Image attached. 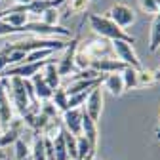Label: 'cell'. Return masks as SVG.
I'll return each mask as SVG.
<instances>
[{
    "label": "cell",
    "instance_id": "d6a6232c",
    "mask_svg": "<svg viewBox=\"0 0 160 160\" xmlns=\"http://www.w3.org/2000/svg\"><path fill=\"white\" fill-rule=\"evenodd\" d=\"M25 160H31V156H29V158H25Z\"/></svg>",
    "mask_w": 160,
    "mask_h": 160
},
{
    "label": "cell",
    "instance_id": "7a4b0ae2",
    "mask_svg": "<svg viewBox=\"0 0 160 160\" xmlns=\"http://www.w3.org/2000/svg\"><path fill=\"white\" fill-rule=\"evenodd\" d=\"M0 84L6 92L12 93V105L13 109L19 112V116H23L27 111H31V99L27 95V88H25V78L19 76H10V78H0Z\"/></svg>",
    "mask_w": 160,
    "mask_h": 160
},
{
    "label": "cell",
    "instance_id": "30bf717a",
    "mask_svg": "<svg viewBox=\"0 0 160 160\" xmlns=\"http://www.w3.org/2000/svg\"><path fill=\"white\" fill-rule=\"evenodd\" d=\"M82 135L88 139V143H90V158H93L95 151H97V124L93 122V120L82 111Z\"/></svg>",
    "mask_w": 160,
    "mask_h": 160
},
{
    "label": "cell",
    "instance_id": "ffe728a7",
    "mask_svg": "<svg viewBox=\"0 0 160 160\" xmlns=\"http://www.w3.org/2000/svg\"><path fill=\"white\" fill-rule=\"evenodd\" d=\"M61 135H63V139H65V147H67L69 160H76V156H78V151H76V137H74L71 132H67L65 128H61Z\"/></svg>",
    "mask_w": 160,
    "mask_h": 160
},
{
    "label": "cell",
    "instance_id": "1f68e13d",
    "mask_svg": "<svg viewBox=\"0 0 160 160\" xmlns=\"http://www.w3.org/2000/svg\"><path fill=\"white\" fill-rule=\"evenodd\" d=\"M154 72H156V78L160 80V67H156V69H154Z\"/></svg>",
    "mask_w": 160,
    "mask_h": 160
},
{
    "label": "cell",
    "instance_id": "6da1fadb",
    "mask_svg": "<svg viewBox=\"0 0 160 160\" xmlns=\"http://www.w3.org/2000/svg\"><path fill=\"white\" fill-rule=\"evenodd\" d=\"M88 21L92 25V29L101 36L105 40H111V42H114V40H124V42H130L133 44L135 42V36L128 34L124 29H120L112 19L109 15H99V13H88Z\"/></svg>",
    "mask_w": 160,
    "mask_h": 160
},
{
    "label": "cell",
    "instance_id": "f546056e",
    "mask_svg": "<svg viewBox=\"0 0 160 160\" xmlns=\"http://www.w3.org/2000/svg\"><path fill=\"white\" fill-rule=\"evenodd\" d=\"M15 2L19 4V6H27V4H31L32 0H15Z\"/></svg>",
    "mask_w": 160,
    "mask_h": 160
},
{
    "label": "cell",
    "instance_id": "836d02e7",
    "mask_svg": "<svg viewBox=\"0 0 160 160\" xmlns=\"http://www.w3.org/2000/svg\"><path fill=\"white\" fill-rule=\"evenodd\" d=\"M92 160H95V158H92Z\"/></svg>",
    "mask_w": 160,
    "mask_h": 160
},
{
    "label": "cell",
    "instance_id": "603a6c76",
    "mask_svg": "<svg viewBox=\"0 0 160 160\" xmlns=\"http://www.w3.org/2000/svg\"><path fill=\"white\" fill-rule=\"evenodd\" d=\"M76 151H78L76 160H86V158H90V143H88V139L84 135H78L76 137Z\"/></svg>",
    "mask_w": 160,
    "mask_h": 160
},
{
    "label": "cell",
    "instance_id": "44dd1931",
    "mask_svg": "<svg viewBox=\"0 0 160 160\" xmlns=\"http://www.w3.org/2000/svg\"><path fill=\"white\" fill-rule=\"evenodd\" d=\"M137 71L139 69H133V67H126L122 72V80H124V86H126V90H133V88H137Z\"/></svg>",
    "mask_w": 160,
    "mask_h": 160
},
{
    "label": "cell",
    "instance_id": "52a82bcc",
    "mask_svg": "<svg viewBox=\"0 0 160 160\" xmlns=\"http://www.w3.org/2000/svg\"><path fill=\"white\" fill-rule=\"evenodd\" d=\"M109 17L120 27V29H126L130 25H133L135 21V12L128 6V4H122V2H116L111 10H109Z\"/></svg>",
    "mask_w": 160,
    "mask_h": 160
},
{
    "label": "cell",
    "instance_id": "d4e9b609",
    "mask_svg": "<svg viewBox=\"0 0 160 160\" xmlns=\"http://www.w3.org/2000/svg\"><path fill=\"white\" fill-rule=\"evenodd\" d=\"M40 17H42L40 21L46 23V25H57V21H59V10L57 8H50V10H46Z\"/></svg>",
    "mask_w": 160,
    "mask_h": 160
},
{
    "label": "cell",
    "instance_id": "e575fe53",
    "mask_svg": "<svg viewBox=\"0 0 160 160\" xmlns=\"http://www.w3.org/2000/svg\"><path fill=\"white\" fill-rule=\"evenodd\" d=\"M0 2H2V0H0Z\"/></svg>",
    "mask_w": 160,
    "mask_h": 160
},
{
    "label": "cell",
    "instance_id": "ac0fdd59",
    "mask_svg": "<svg viewBox=\"0 0 160 160\" xmlns=\"http://www.w3.org/2000/svg\"><path fill=\"white\" fill-rule=\"evenodd\" d=\"M52 145H53V160H69L67 154V147H65V139L59 132L53 139H52Z\"/></svg>",
    "mask_w": 160,
    "mask_h": 160
},
{
    "label": "cell",
    "instance_id": "277c9868",
    "mask_svg": "<svg viewBox=\"0 0 160 160\" xmlns=\"http://www.w3.org/2000/svg\"><path fill=\"white\" fill-rule=\"evenodd\" d=\"M80 52H84L92 61H97V59H111L114 57V50H112V42L111 40H90V42H84L82 48H78Z\"/></svg>",
    "mask_w": 160,
    "mask_h": 160
},
{
    "label": "cell",
    "instance_id": "8992f818",
    "mask_svg": "<svg viewBox=\"0 0 160 160\" xmlns=\"http://www.w3.org/2000/svg\"><path fill=\"white\" fill-rule=\"evenodd\" d=\"M101 111H103V88L97 86L88 93V99L84 103V112L97 124L101 118Z\"/></svg>",
    "mask_w": 160,
    "mask_h": 160
},
{
    "label": "cell",
    "instance_id": "2e32d148",
    "mask_svg": "<svg viewBox=\"0 0 160 160\" xmlns=\"http://www.w3.org/2000/svg\"><path fill=\"white\" fill-rule=\"evenodd\" d=\"M158 82L156 78V72L154 69H139L137 71V88H147V86H152Z\"/></svg>",
    "mask_w": 160,
    "mask_h": 160
},
{
    "label": "cell",
    "instance_id": "484cf974",
    "mask_svg": "<svg viewBox=\"0 0 160 160\" xmlns=\"http://www.w3.org/2000/svg\"><path fill=\"white\" fill-rule=\"evenodd\" d=\"M88 93L90 92H82V93H74V95H69V109H80L86 99H88Z\"/></svg>",
    "mask_w": 160,
    "mask_h": 160
},
{
    "label": "cell",
    "instance_id": "4fadbf2b",
    "mask_svg": "<svg viewBox=\"0 0 160 160\" xmlns=\"http://www.w3.org/2000/svg\"><path fill=\"white\" fill-rule=\"evenodd\" d=\"M31 84H32V88H34L36 99H40V101H50V99H52L53 90L46 84V80H44L42 72H36V74L31 78Z\"/></svg>",
    "mask_w": 160,
    "mask_h": 160
},
{
    "label": "cell",
    "instance_id": "5b68a950",
    "mask_svg": "<svg viewBox=\"0 0 160 160\" xmlns=\"http://www.w3.org/2000/svg\"><path fill=\"white\" fill-rule=\"evenodd\" d=\"M112 50H114V57L118 61H122V63H126L128 67H133V69H141V61L137 59V53H135V50H133V46L130 42L114 40Z\"/></svg>",
    "mask_w": 160,
    "mask_h": 160
},
{
    "label": "cell",
    "instance_id": "cb8c5ba5",
    "mask_svg": "<svg viewBox=\"0 0 160 160\" xmlns=\"http://www.w3.org/2000/svg\"><path fill=\"white\" fill-rule=\"evenodd\" d=\"M67 6H69V13H86L90 0H67Z\"/></svg>",
    "mask_w": 160,
    "mask_h": 160
},
{
    "label": "cell",
    "instance_id": "e0dca14e",
    "mask_svg": "<svg viewBox=\"0 0 160 160\" xmlns=\"http://www.w3.org/2000/svg\"><path fill=\"white\" fill-rule=\"evenodd\" d=\"M50 101L55 105L57 111H61V112L69 111V95H67L65 88H57V90H53V95H52Z\"/></svg>",
    "mask_w": 160,
    "mask_h": 160
},
{
    "label": "cell",
    "instance_id": "4dcf8cb0",
    "mask_svg": "<svg viewBox=\"0 0 160 160\" xmlns=\"http://www.w3.org/2000/svg\"><path fill=\"white\" fill-rule=\"evenodd\" d=\"M156 139L160 141V122H158V128H156Z\"/></svg>",
    "mask_w": 160,
    "mask_h": 160
},
{
    "label": "cell",
    "instance_id": "9c48e42d",
    "mask_svg": "<svg viewBox=\"0 0 160 160\" xmlns=\"http://www.w3.org/2000/svg\"><path fill=\"white\" fill-rule=\"evenodd\" d=\"M63 128L71 132L74 137L82 135V111L80 109H69L63 112Z\"/></svg>",
    "mask_w": 160,
    "mask_h": 160
},
{
    "label": "cell",
    "instance_id": "7c38bea8",
    "mask_svg": "<svg viewBox=\"0 0 160 160\" xmlns=\"http://www.w3.org/2000/svg\"><path fill=\"white\" fill-rule=\"evenodd\" d=\"M101 88L107 90L114 97H120V95L126 92V86H124V80H122V74H120V72L105 74L103 76V82H101Z\"/></svg>",
    "mask_w": 160,
    "mask_h": 160
},
{
    "label": "cell",
    "instance_id": "7402d4cb",
    "mask_svg": "<svg viewBox=\"0 0 160 160\" xmlns=\"http://www.w3.org/2000/svg\"><path fill=\"white\" fill-rule=\"evenodd\" d=\"M31 156V147L23 141L21 137L17 139V141L13 143V158L15 160H25V158H29Z\"/></svg>",
    "mask_w": 160,
    "mask_h": 160
},
{
    "label": "cell",
    "instance_id": "83f0119b",
    "mask_svg": "<svg viewBox=\"0 0 160 160\" xmlns=\"http://www.w3.org/2000/svg\"><path fill=\"white\" fill-rule=\"evenodd\" d=\"M40 112L42 114H46L48 118H57V109H55V105L52 103V101H44L42 105H40Z\"/></svg>",
    "mask_w": 160,
    "mask_h": 160
},
{
    "label": "cell",
    "instance_id": "4316f807",
    "mask_svg": "<svg viewBox=\"0 0 160 160\" xmlns=\"http://www.w3.org/2000/svg\"><path fill=\"white\" fill-rule=\"evenodd\" d=\"M139 8H141L145 13H151V15H156L158 13L156 0H139Z\"/></svg>",
    "mask_w": 160,
    "mask_h": 160
},
{
    "label": "cell",
    "instance_id": "9a60e30c",
    "mask_svg": "<svg viewBox=\"0 0 160 160\" xmlns=\"http://www.w3.org/2000/svg\"><path fill=\"white\" fill-rule=\"evenodd\" d=\"M160 48V13L154 15L151 23V32H149V52L154 53Z\"/></svg>",
    "mask_w": 160,
    "mask_h": 160
},
{
    "label": "cell",
    "instance_id": "8fae6325",
    "mask_svg": "<svg viewBox=\"0 0 160 160\" xmlns=\"http://www.w3.org/2000/svg\"><path fill=\"white\" fill-rule=\"evenodd\" d=\"M12 120H13V105L10 101L8 92L2 88V84H0V128L8 130Z\"/></svg>",
    "mask_w": 160,
    "mask_h": 160
},
{
    "label": "cell",
    "instance_id": "5bb4252c",
    "mask_svg": "<svg viewBox=\"0 0 160 160\" xmlns=\"http://www.w3.org/2000/svg\"><path fill=\"white\" fill-rule=\"evenodd\" d=\"M42 76H44L46 84H48L52 90H57V88H59V80H61V76H59V72H57V65H55L53 61H48V63L44 65V69H42Z\"/></svg>",
    "mask_w": 160,
    "mask_h": 160
},
{
    "label": "cell",
    "instance_id": "f1b7e54d",
    "mask_svg": "<svg viewBox=\"0 0 160 160\" xmlns=\"http://www.w3.org/2000/svg\"><path fill=\"white\" fill-rule=\"evenodd\" d=\"M19 29L12 27L10 23H6L4 19H0V36H8V34H17Z\"/></svg>",
    "mask_w": 160,
    "mask_h": 160
},
{
    "label": "cell",
    "instance_id": "ba28073f",
    "mask_svg": "<svg viewBox=\"0 0 160 160\" xmlns=\"http://www.w3.org/2000/svg\"><path fill=\"white\" fill-rule=\"evenodd\" d=\"M21 130H23V120H21V116L13 118L12 122H10V126H8V130H4L2 135H0V151L8 149L10 145H13L17 139L21 137Z\"/></svg>",
    "mask_w": 160,
    "mask_h": 160
},
{
    "label": "cell",
    "instance_id": "3957f363",
    "mask_svg": "<svg viewBox=\"0 0 160 160\" xmlns=\"http://www.w3.org/2000/svg\"><path fill=\"white\" fill-rule=\"evenodd\" d=\"M10 46H12V50H19V52L31 53V52H36V50H53V52H59V50H65V48H67V42H65V40H61V38L31 36V38H27V40L12 42Z\"/></svg>",
    "mask_w": 160,
    "mask_h": 160
},
{
    "label": "cell",
    "instance_id": "d6986e66",
    "mask_svg": "<svg viewBox=\"0 0 160 160\" xmlns=\"http://www.w3.org/2000/svg\"><path fill=\"white\" fill-rule=\"evenodd\" d=\"M31 160H46V147H44V137L34 135V143L31 149Z\"/></svg>",
    "mask_w": 160,
    "mask_h": 160
}]
</instances>
